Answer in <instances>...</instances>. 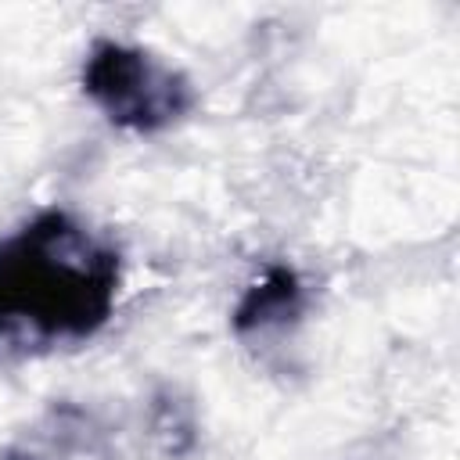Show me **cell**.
<instances>
[{"mask_svg": "<svg viewBox=\"0 0 460 460\" xmlns=\"http://www.w3.org/2000/svg\"><path fill=\"white\" fill-rule=\"evenodd\" d=\"M97 456H101V435L93 428V417L75 406H61L50 410V417L7 460H97Z\"/></svg>", "mask_w": 460, "mask_h": 460, "instance_id": "obj_4", "label": "cell"}, {"mask_svg": "<svg viewBox=\"0 0 460 460\" xmlns=\"http://www.w3.org/2000/svg\"><path fill=\"white\" fill-rule=\"evenodd\" d=\"M119 280V252L68 212L47 208L0 241V334L90 338L111 320Z\"/></svg>", "mask_w": 460, "mask_h": 460, "instance_id": "obj_1", "label": "cell"}, {"mask_svg": "<svg viewBox=\"0 0 460 460\" xmlns=\"http://www.w3.org/2000/svg\"><path fill=\"white\" fill-rule=\"evenodd\" d=\"M83 93L122 129L155 133L194 108V83L144 47L97 40L83 61Z\"/></svg>", "mask_w": 460, "mask_h": 460, "instance_id": "obj_2", "label": "cell"}, {"mask_svg": "<svg viewBox=\"0 0 460 460\" xmlns=\"http://www.w3.org/2000/svg\"><path fill=\"white\" fill-rule=\"evenodd\" d=\"M305 305V288H302V277L277 262L270 266L252 288H244L241 302L234 305L230 313V327L237 334H255V331H270V327H280V323H291Z\"/></svg>", "mask_w": 460, "mask_h": 460, "instance_id": "obj_3", "label": "cell"}]
</instances>
